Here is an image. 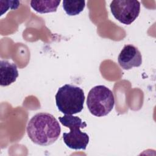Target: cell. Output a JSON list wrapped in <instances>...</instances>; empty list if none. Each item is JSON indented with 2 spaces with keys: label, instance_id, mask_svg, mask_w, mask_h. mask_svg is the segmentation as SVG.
I'll return each instance as SVG.
<instances>
[{
  "label": "cell",
  "instance_id": "obj_8",
  "mask_svg": "<svg viewBox=\"0 0 156 156\" xmlns=\"http://www.w3.org/2000/svg\"><path fill=\"white\" fill-rule=\"evenodd\" d=\"M60 3V0H32L30 6L37 12L46 13L56 12Z\"/></svg>",
  "mask_w": 156,
  "mask_h": 156
},
{
  "label": "cell",
  "instance_id": "obj_4",
  "mask_svg": "<svg viewBox=\"0 0 156 156\" xmlns=\"http://www.w3.org/2000/svg\"><path fill=\"white\" fill-rule=\"evenodd\" d=\"M87 105L90 112L98 117L108 115L113 108L115 97L113 92L104 85L92 88L87 96Z\"/></svg>",
  "mask_w": 156,
  "mask_h": 156
},
{
  "label": "cell",
  "instance_id": "obj_9",
  "mask_svg": "<svg viewBox=\"0 0 156 156\" xmlns=\"http://www.w3.org/2000/svg\"><path fill=\"white\" fill-rule=\"evenodd\" d=\"M85 7V1H63V8L67 15L75 16L83 11Z\"/></svg>",
  "mask_w": 156,
  "mask_h": 156
},
{
  "label": "cell",
  "instance_id": "obj_1",
  "mask_svg": "<svg viewBox=\"0 0 156 156\" xmlns=\"http://www.w3.org/2000/svg\"><path fill=\"white\" fill-rule=\"evenodd\" d=\"M27 133L34 143L40 146H49L59 137L60 126L57 119L48 113H38L28 122Z\"/></svg>",
  "mask_w": 156,
  "mask_h": 156
},
{
  "label": "cell",
  "instance_id": "obj_3",
  "mask_svg": "<svg viewBox=\"0 0 156 156\" xmlns=\"http://www.w3.org/2000/svg\"><path fill=\"white\" fill-rule=\"evenodd\" d=\"M58 119L62 125L70 129L69 132L63 133L65 144L72 149L85 150L89 143V136L80 129L87 127V123L73 115H65L59 117Z\"/></svg>",
  "mask_w": 156,
  "mask_h": 156
},
{
  "label": "cell",
  "instance_id": "obj_5",
  "mask_svg": "<svg viewBox=\"0 0 156 156\" xmlns=\"http://www.w3.org/2000/svg\"><path fill=\"white\" fill-rule=\"evenodd\" d=\"M110 7L113 16L127 25L132 24L140 12V3L136 0H113Z\"/></svg>",
  "mask_w": 156,
  "mask_h": 156
},
{
  "label": "cell",
  "instance_id": "obj_6",
  "mask_svg": "<svg viewBox=\"0 0 156 156\" xmlns=\"http://www.w3.org/2000/svg\"><path fill=\"white\" fill-rule=\"evenodd\" d=\"M118 63L124 69H130L138 67L142 63V56L138 49L132 44H126L121 51L118 57Z\"/></svg>",
  "mask_w": 156,
  "mask_h": 156
},
{
  "label": "cell",
  "instance_id": "obj_2",
  "mask_svg": "<svg viewBox=\"0 0 156 156\" xmlns=\"http://www.w3.org/2000/svg\"><path fill=\"white\" fill-rule=\"evenodd\" d=\"M55 98L57 108L65 115L76 114L83 108L84 92L76 85L65 84L60 87Z\"/></svg>",
  "mask_w": 156,
  "mask_h": 156
},
{
  "label": "cell",
  "instance_id": "obj_10",
  "mask_svg": "<svg viewBox=\"0 0 156 156\" xmlns=\"http://www.w3.org/2000/svg\"><path fill=\"white\" fill-rule=\"evenodd\" d=\"M20 2L18 1H0L1 16L5 13L9 9L15 10L20 6Z\"/></svg>",
  "mask_w": 156,
  "mask_h": 156
},
{
  "label": "cell",
  "instance_id": "obj_7",
  "mask_svg": "<svg viewBox=\"0 0 156 156\" xmlns=\"http://www.w3.org/2000/svg\"><path fill=\"white\" fill-rule=\"evenodd\" d=\"M18 76L17 66L6 60L0 62V85L8 86L16 81Z\"/></svg>",
  "mask_w": 156,
  "mask_h": 156
}]
</instances>
